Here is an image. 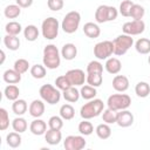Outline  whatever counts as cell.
Listing matches in <instances>:
<instances>
[{
	"mask_svg": "<svg viewBox=\"0 0 150 150\" xmlns=\"http://www.w3.org/2000/svg\"><path fill=\"white\" fill-rule=\"evenodd\" d=\"M104 110V103L100 98H93L89 100L87 103H84L80 109V115L83 120H90L94 117H97L102 114Z\"/></svg>",
	"mask_w": 150,
	"mask_h": 150,
	"instance_id": "obj_1",
	"label": "cell"
},
{
	"mask_svg": "<svg viewBox=\"0 0 150 150\" xmlns=\"http://www.w3.org/2000/svg\"><path fill=\"white\" fill-rule=\"evenodd\" d=\"M42 62L47 69H56L61 63V52L53 43L47 45L43 48Z\"/></svg>",
	"mask_w": 150,
	"mask_h": 150,
	"instance_id": "obj_2",
	"label": "cell"
},
{
	"mask_svg": "<svg viewBox=\"0 0 150 150\" xmlns=\"http://www.w3.org/2000/svg\"><path fill=\"white\" fill-rule=\"evenodd\" d=\"M107 105L109 109L115 111L124 110L131 105V97L128 94H112L108 97Z\"/></svg>",
	"mask_w": 150,
	"mask_h": 150,
	"instance_id": "obj_3",
	"label": "cell"
},
{
	"mask_svg": "<svg viewBox=\"0 0 150 150\" xmlns=\"http://www.w3.org/2000/svg\"><path fill=\"white\" fill-rule=\"evenodd\" d=\"M80 22H81V14L77 11H70L64 15L61 22V28L64 33L73 34L79 29Z\"/></svg>",
	"mask_w": 150,
	"mask_h": 150,
	"instance_id": "obj_4",
	"label": "cell"
},
{
	"mask_svg": "<svg viewBox=\"0 0 150 150\" xmlns=\"http://www.w3.org/2000/svg\"><path fill=\"white\" fill-rule=\"evenodd\" d=\"M118 11L114 6L100 5L95 11V21L97 23H104L117 19Z\"/></svg>",
	"mask_w": 150,
	"mask_h": 150,
	"instance_id": "obj_5",
	"label": "cell"
},
{
	"mask_svg": "<svg viewBox=\"0 0 150 150\" xmlns=\"http://www.w3.org/2000/svg\"><path fill=\"white\" fill-rule=\"evenodd\" d=\"M59 29H60V23L57 19L54 16H49L45 19L41 23V33L46 40L56 39L59 35Z\"/></svg>",
	"mask_w": 150,
	"mask_h": 150,
	"instance_id": "obj_6",
	"label": "cell"
},
{
	"mask_svg": "<svg viewBox=\"0 0 150 150\" xmlns=\"http://www.w3.org/2000/svg\"><path fill=\"white\" fill-rule=\"evenodd\" d=\"M39 94H40V97L41 100H43L46 103L53 105V104H56L60 102V98H61V90L49 83L47 84H43L40 90H39Z\"/></svg>",
	"mask_w": 150,
	"mask_h": 150,
	"instance_id": "obj_7",
	"label": "cell"
},
{
	"mask_svg": "<svg viewBox=\"0 0 150 150\" xmlns=\"http://www.w3.org/2000/svg\"><path fill=\"white\" fill-rule=\"evenodd\" d=\"M112 43H114V54L117 56H122L134 46V39L131 38V35L123 33L116 36Z\"/></svg>",
	"mask_w": 150,
	"mask_h": 150,
	"instance_id": "obj_8",
	"label": "cell"
},
{
	"mask_svg": "<svg viewBox=\"0 0 150 150\" xmlns=\"http://www.w3.org/2000/svg\"><path fill=\"white\" fill-rule=\"evenodd\" d=\"M114 54V43L112 41L104 40L97 42L94 46V56L97 60H107Z\"/></svg>",
	"mask_w": 150,
	"mask_h": 150,
	"instance_id": "obj_9",
	"label": "cell"
},
{
	"mask_svg": "<svg viewBox=\"0 0 150 150\" xmlns=\"http://www.w3.org/2000/svg\"><path fill=\"white\" fill-rule=\"evenodd\" d=\"M87 145L83 135H69L63 141V146L66 150H82Z\"/></svg>",
	"mask_w": 150,
	"mask_h": 150,
	"instance_id": "obj_10",
	"label": "cell"
},
{
	"mask_svg": "<svg viewBox=\"0 0 150 150\" xmlns=\"http://www.w3.org/2000/svg\"><path fill=\"white\" fill-rule=\"evenodd\" d=\"M145 30V23L143 20H132L128 21L122 26V32L128 35H139Z\"/></svg>",
	"mask_w": 150,
	"mask_h": 150,
	"instance_id": "obj_11",
	"label": "cell"
},
{
	"mask_svg": "<svg viewBox=\"0 0 150 150\" xmlns=\"http://www.w3.org/2000/svg\"><path fill=\"white\" fill-rule=\"evenodd\" d=\"M64 75L67 76V79L70 82V84L74 86V87L83 86L86 80H87V75L84 74V71L82 69H79V68L69 69Z\"/></svg>",
	"mask_w": 150,
	"mask_h": 150,
	"instance_id": "obj_12",
	"label": "cell"
},
{
	"mask_svg": "<svg viewBox=\"0 0 150 150\" xmlns=\"http://www.w3.org/2000/svg\"><path fill=\"white\" fill-rule=\"evenodd\" d=\"M132 123H134V115H132L131 111H129L128 109L117 111L116 124L118 127H121V128H128V127L132 125Z\"/></svg>",
	"mask_w": 150,
	"mask_h": 150,
	"instance_id": "obj_13",
	"label": "cell"
},
{
	"mask_svg": "<svg viewBox=\"0 0 150 150\" xmlns=\"http://www.w3.org/2000/svg\"><path fill=\"white\" fill-rule=\"evenodd\" d=\"M45 101L43 100H34L32 101V103L28 107V111L29 115L34 118H39L45 114Z\"/></svg>",
	"mask_w": 150,
	"mask_h": 150,
	"instance_id": "obj_14",
	"label": "cell"
},
{
	"mask_svg": "<svg viewBox=\"0 0 150 150\" xmlns=\"http://www.w3.org/2000/svg\"><path fill=\"white\" fill-rule=\"evenodd\" d=\"M129 79L125 75H115L112 79V88L118 93H124L129 88Z\"/></svg>",
	"mask_w": 150,
	"mask_h": 150,
	"instance_id": "obj_15",
	"label": "cell"
},
{
	"mask_svg": "<svg viewBox=\"0 0 150 150\" xmlns=\"http://www.w3.org/2000/svg\"><path fill=\"white\" fill-rule=\"evenodd\" d=\"M29 130L33 135L35 136H41V135H45L46 131H47V123L41 120L40 117L39 118H35L34 121H32V123L29 124Z\"/></svg>",
	"mask_w": 150,
	"mask_h": 150,
	"instance_id": "obj_16",
	"label": "cell"
},
{
	"mask_svg": "<svg viewBox=\"0 0 150 150\" xmlns=\"http://www.w3.org/2000/svg\"><path fill=\"white\" fill-rule=\"evenodd\" d=\"M104 68L109 74L117 75L122 69V63L117 57H109V59L105 60Z\"/></svg>",
	"mask_w": 150,
	"mask_h": 150,
	"instance_id": "obj_17",
	"label": "cell"
},
{
	"mask_svg": "<svg viewBox=\"0 0 150 150\" xmlns=\"http://www.w3.org/2000/svg\"><path fill=\"white\" fill-rule=\"evenodd\" d=\"M45 139L49 145H57L62 141V134L56 129H48L45 134Z\"/></svg>",
	"mask_w": 150,
	"mask_h": 150,
	"instance_id": "obj_18",
	"label": "cell"
},
{
	"mask_svg": "<svg viewBox=\"0 0 150 150\" xmlns=\"http://www.w3.org/2000/svg\"><path fill=\"white\" fill-rule=\"evenodd\" d=\"M77 55V47L74 43H66L63 45L62 49H61V56L67 60V61H71L76 57Z\"/></svg>",
	"mask_w": 150,
	"mask_h": 150,
	"instance_id": "obj_19",
	"label": "cell"
},
{
	"mask_svg": "<svg viewBox=\"0 0 150 150\" xmlns=\"http://www.w3.org/2000/svg\"><path fill=\"white\" fill-rule=\"evenodd\" d=\"M83 33H84V35H87L90 39H96L101 34V28L95 22H87L83 26Z\"/></svg>",
	"mask_w": 150,
	"mask_h": 150,
	"instance_id": "obj_20",
	"label": "cell"
},
{
	"mask_svg": "<svg viewBox=\"0 0 150 150\" xmlns=\"http://www.w3.org/2000/svg\"><path fill=\"white\" fill-rule=\"evenodd\" d=\"M2 80L8 84H16L21 81V74L18 73L14 68L13 69H7L2 74Z\"/></svg>",
	"mask_w": 150,
	"mask_h": 150,
	"instance_id": "obj_21",
	"label": "cell"
},
{
	"mask_svg": "<svg viewBox=\"0 0 150 150\" xmlns=\"http://www.w3.org/2000/svg\"><path fill=\"white\" fill-rule=\"evenodd\" d=\"M62 96H63V98H64L67 102H69V103H75V102L79 101L81 94H80V90H79L76 87L71 86V87H69L68 89H66V90L62 91Z\"/></svg>",
	"mask_w": 150,
	"mask_h": 150,
	"instance_id": "obj_22",
	"label": "cell"
},
{
	"mask_svg": "<svg viewBox=\"0 0 150 150\" xmlns=\"http://www.w3.org/2000/svg\"><path fill=\"white\" fill-rule=\"evenodd\" d=\"M4 45L7 49L9 50H18L20 48V39L18 38V35H9V34H6L4 36Z\"/></svg>",
	"mask_w": 150,
	"mask_h": 150,
	"instance_id": "obj_23",
	"label": "cell"
},
{
	"mask_svg": "<svg viewBox=\"0 0 150 150\" xmlns=\"http://www.w3.org/2000/svg\"><path fill=\"white\" fill-rule=\"evenodd\" d=\"M135 49L142 55L150 54V40L146 38H141L135 42Z\"/></svg>",
	"mask_w": 150,
	"mask_h": 150,
	"instance_id": "obj_24",
	"label": "cell"
},
{
	"mask_svg": "<svg viewBox=\"0 0 150 150\" xmlns=\"http://www.w3.org/2000/svg\"><path fill=\"white\" fill-rule=\"evenodd\" d=\"M21 142H22V138H21V135L20 132H16V131H12L9 134H7L6 136V143L9 148H13V149H16L21 145Z\"/></svg>",
	"mask_w": 150,
	"mask_h": 150,
	"instance_id": "obj_25",
	"label": "cell"
},
{
	"mask_svg": "<svg viewBox=\"0 0 150 150\" xmlns=\"http://www.w3.org/2000/svg\"><path fill=\"white\" fill-rule=\"evenodd\" d=\"M27 109H28V104L22 98H18L12 103V110L16 116H22L27 111Z\"/></svg>",
	"mask_w": 150,
	"mask_h": 150,
	"instance_id": "obj_26",
	"label": "cell"
},
{
	"mask_svg": "<svg viewBox=\"0 0 150 150\" xmlns=\"http://www.w3.org/2000/svg\"><path fill=\"white\" fill-rule=\"evenodd\" d=\"M39 34H40V32H39L38 27L34 26V25H28L23 28V36L29 42H33V41L38 40Z\"/></svg>",
	"mask_w": 150,
	"mask_h": 150,
	"instance_id": "obj_27",
	"label": "cell"
},
{
	"mask_svg": "<svg viewBox=\"0 0 150 150\" xmlns=\"http://www.w3.org/2000/svg\"><path fill=\"white\" fill-rule=\"evenodd\" d=\"M80 94H81L82 98L89 101V100L95 98V96L97 95V90H96V87H93L90 84H83V86H81Z\"/></svg>",
	"mask_w": 150,
	"mask_h": 150,
	"instance_id": "obj_28",
	"label": "cell"
},
{
	"mask_svg": "<svg viewBox=\"0 0 150 150\" xmlns=\"http://www.w3.org/2000/svg\"><path fill=\"white\" fill-rule=\"evenodd\" d=\"M135 93L141 98L148 97L149 94H150V84L148 82H145V81H139L135 86Z\"/></svg>",
	"mask_w": 150,
	"mask_h": 150,
	"instance_id": "obj_29",
	"label": "cell"
},
{
	"mask_svg": "<svg viewBox=\"0 0 150 150\" xmlns=\"http://www.w3.org/2000/svg\"><path fill=\"white\" fill-rule=\"evenodd\" d=\"M4 94H5V97L9 101H15L19 98V95H20V89L16 84H8L5 90H4Z\"/></svg>",
	"mask_w": 150,
	"mask_h": 150,
	"instance_id": "obj_30",
	"label": "cell"
},
{
	"mask_svg": "<svg viewBox=\"0 0 150 150\" xmlns=\"http://www.w3.org/2000/svg\"><path fill=\"white\" fill-rule=\"evenodd\" d=\"M95 132L97 135L98 138L101 139H108L111 136V128L109 127L108 123H101L96 127Z\"/></svg>",
	"mask_w": 150,
	"mask_h": 150,
	"instance_id": "obj_31",
	"label": "cell"
},
{
	"mask_svg": "<svg viewBox=\"0 0 150 150\" xmlns=\"http://www.w3.org/2000/svg\"><path fill=\"white\" fill-rule=\"evenodd\" d=\"M60 116L66 120V121H69V120H73L74 116H75V109L71 104L69 103H66V104H62L61 108H60Z\"/></svg>",
	"mask_w": 150,
	"mask_h": 150,
	"instance_id": "obj_32",
	"label": "cell"
},
{
	"mask_svg": "<svg viewBox=\"0 0 150 150\" xmlns=\"http://www.w3.org/2000/svg\"><path fill=\"white\" fill-rule=\"evenodd\" d=\"M103 73H87V83L93 87H100L103 82Z\"/></svg>",
	"mask_w": 150,
	"mask_h": 150,
	"instance_id": "obj_33",
	"label": "cell"
},
{
	"mask_svg": "<svg viewBox=\"0 0 150 150\" xmlns=\"http://www.w3.org/2000/svg\"><path fill=\"white\" fill-rule=\"evenodd\" d=\"M12 128H13L14 131L22 134V132H25V131L27 130L28 123H27V121H26L23 117L19 116V117H15V118L12 121Z\"/></svg>",
	"mask_w": 150,
	"mask_h": 150,
	"instance_id": "obj_34",
	"label": "cell"
},
{
	"mask_svg": "<svg viewBox=\"0 0 150 150\" xmlns=\"http://www.w3.org/2000/svg\"><path fill=\"white\" fill-rule=\"evenodd\" d=\"M4 14L7 19H16L21 14V7L19 5H8L4 9Z\"/></svg>",
	"mask_w": 150,
	"mask_h": 150,
	"instance_id": "obj_35",
	"label": "cell"
},
{
	"mask_svg": "<svg viewBox=\"0 0 150 150\" xmlns=\"http://www.w3.org/2000/svg\"><path fill=\"white\" fill-rule=\"evenodd\" d=\"M5 30L9 35H19L22 32V27L18 21H9L5 26Z\"/></svg>",
	"mask_w": 150,
	"mask_h": 150,
	"instance_id": "obj_36",
	"label": "cell"
},
{
	"mask_svg": "<svg viewBox=\"0 0 150 150\" xmlns=\"http://www.w3.org/2000/svg\"><path fill=\"white\" fill-rule=\"evenodd\" d=\"M46 67L45 64H34L30 67V75L34 77V79H38V80H41L46 76Z\"/></svg>",
	"mask_w": 150,
	"mask_h": 150,
	"instance_id": "obj_37",
	"label": "cell"
},
{
	"mask_svg": "<svg viewBox=\"0 0 150 150\" xmlns=\"http://www.w3.org/2000/svg\"><path fill=\"white\" fill-rule=\"evenodd\" d=\"M102 120L104 123H108V124H114L116 123V120H117V111L115 110H111L109 108L104 109L102 111Z\"/></svg>",
	"mask_w": 150,
	"mask_h": 150,
	"instance_id": "obj_38",
	"label": "cell"
},
{
	"mask_svg": "<svg viewBox=\"0 0 150 150\" xmlns=\"http://www.w3.org/2000/svg\"><path fill=\"white\" fill-rule=\"evenodd\" d=\"M77 129H79V132L83 136H89L94 132V127L88 120H83L82 122H80Z\"/></svg>",
	"mask_w": 150,
	"mask_h": 150,
	"instance_id": "obj_39",
	"label": "cell"
},
{
	"mask_svg": "<svg viewBox=\"0 0 150 150\" xmlns=\"http://www.w3.org/2000/svg\"><path fill=\"white\" fill-rule=\"evenodd\" d=\"M132 5H134V2H132L131 0H123V1L120 4L118 13H120L122 16L129 18V16H130V12H131Z\"/></svg>",
	"mask_w": 150,
	"mask_h": 150,
	"instance_id": "obj_40",
	"label": "cell"
},
{
	"mask_svg": "<svg viewBox=\"0 0 150 150\" xmlns=\"http://www.w3.org/2000/svg\"><path fill=\"white\" fill-rule=\"evenodd\" d=\"M145 14V9L143 6L138 5V4H134L131 7V12H130V16L134 20H142L143 16Z\"/></svg>",
	"mask_w": 150,
	"mask_h": 150,
	"instance_id": "obj_41",
	"label": "cell"
},
{
	"mask_svg": "<svg viewBox=\"0 0 150 150\" xmlns=\"http://www.w3.org/2000/svg\"><path fill=\"white\" fill-rule=\"evenodd\" d=\"M13 68H14L18 73H20V74L22 75V74H25V73L29 69V62H28L26 59H18V60L14 62Z\"/></svg>",
	"mask_w": 150,
	"mask_h": 150,
	"instance_id": "obj_42",
	"label": "cell"
},
{
	"mask_svg": "<svg viewBox=\"0 0 150 150\" xmlns=\"http://www.w3.org/2000/svg\"><path fill=\"white\" fill-rule=\"evenodd\" d=\"M55 87L59 88L61 91H63V90L68 89L69 87H71V84L68 81V79H67L66 75H60V76H57L55 79Z\"/></svg>",
	"mask_w": 150,
	"mask_h": 150,
	"instance_id": "obj_43",
	"label": "cell"
},
{
	"mask_svg": "<svg viewBox=\"0 0 150 150\" xmlns=\"http://www.w3.org/2000/svg\"><path fill=\"white\" fill-rule=\"evenodd\" d=\"M9 127V115L5 108H0V130L5 131Z\"/></svg>",
	"mask_w": 150,
	"mask_h": 150,
	"instance_id": "obj_44",
	"label": "cell"
},
{
	"mask_svg": "<svg viewBox=\"0 0 150 150\" xmlns=\"http://www.w3.org/2000/svg\"><path fill=\"white\" fill-rule=\"evenodd\" d=\"M48 127L50 129H56V130H61L63 127V118L61 116H52L48 120Z\"/></svg>",
	"mask_w": 150,
	"mask_h": 150,
	"instance_id": "obj_45",
	"label": "cell"
},
{
	"mask_svg": "<svg viewBox=\"0 0 150 150\" xmlns=\"http://www.w3.org/2000/svg\"><path fill=\"white\" fill-rule=\"evenodd\" d=\"M103 73V64L100 61H90L87 66V73Z\"/></svg>",
	"mask_w": 150,
	"mask_h": 150,
	"instance_id": "obj_46",
	"label": "cell"
},
{
	"mask_svg": "<svg viewBox=\"0 0 150 150\" xmlns=\"http://www.w3.org/2000/svg\"><path fill=\"white\" fill-rule=\"evenodd\" d=\"M47 6L50 11L53 12H57L61 11L64 6V1L63 0H48L47 1Z\"/></svg>",
	"mask_w": 150,
	"mask_h": 150,
	"instance_id": "obj_47",
	"label": "cell"
},
{
	"mask_svg": "<svg viewBox=\"0 0 150 150\" xmlns=\"http://www.w3.org/2000/svg\"><path fill=\"white\" fill-rule=\"evenodd\" d=\"M15 2L21 8H28L33 5V0H15Z\"/></svg>",
	"mask_w": 150,
	"mask_h": 150,
	"instance_id": "obj_48",
	"label": "cell"
},
{
	"mask_svg": "<svg viewBox=\"0 0 150 150\" xmlns=\"http://www.w3.org/2000/svg\"><path fill=\"white\" fill-rule=\"evenodd\" d=\"M5 59H6V54L4 50H1V61H0V64H2L5 62Z\"/></svg>",
	"mask_w": 150,
	"mask_h": 150,
	"instance_id": "obj_49",
	"label": "cell"
},
{
	"mask_svg": "<svg viewBox=\"0 0 150 150\" xmlns=\"http://www.w3.org/2000/svg\"><path fill=\"white\" fill-rule=\"evenodd\" d=\"M148 63L150 64V54H149V56H148Z\"/></svg>",
	"mask_w": 150,
	"mask_h": 150,
	"instance_id": "obj_50",
	"label": "cell"
},
{
	"mask_svg": "<svg viewBox=\"0 0 150 150\" xmlns=\"http://www.w3.org/2000/svg\"><path fill=\"white\" fill-rule=\"evenodd\" d=\"M141 1H142V0H141Z\"/></svg>",
	"mask_w": 150,
	"mask_h": 150,
	"instance_id": "obj_51",
	"label": "cell"
}]
</instances>
